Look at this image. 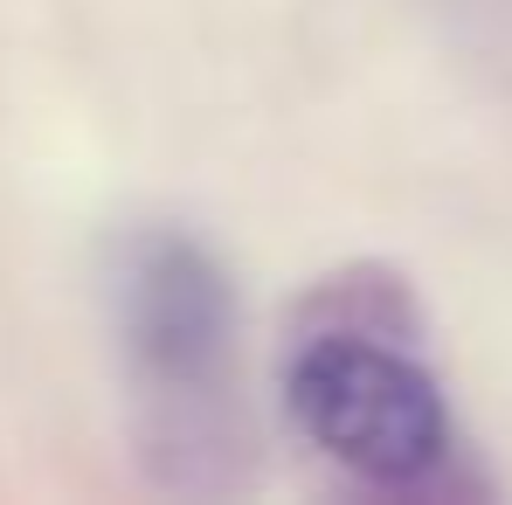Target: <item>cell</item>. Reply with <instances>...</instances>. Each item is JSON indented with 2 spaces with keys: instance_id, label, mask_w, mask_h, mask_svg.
Returning a JSON list of instances; mask_svg holds the SVG:
<instances>
[{
  "instance_id": "2",
  "label": "cell",
  "mask_w": 512,
  "mask_h": 505,
  "mask_svg": "<svg viewBox=\"0 0 512 505\" xmlns=\"http://www.w3.org/2000/svg\"><path fill=\"white\" fill-rule=\"evenodd\" d=\"M284 409L298 436L374 492H436L457 464L443 381L381 326H305L284 360Z\"/></svg>"
},
{
  "instance_id": "1",
  "label": "cell",
  "mask_w": 512,
  "mask_h": 505,
  "mask_svg": "<svg viewBox=\"0 0 512 505\" xmlns=\"http://www.w3.org/2000/svg\"><path fill=\"white\" fill-rule=\"evenodd\" d=\"M111 333L139 443L167 485H201L229 450L236 409V291L187 229H139L111 263Z\"/></svg>"
}]
</instances>
